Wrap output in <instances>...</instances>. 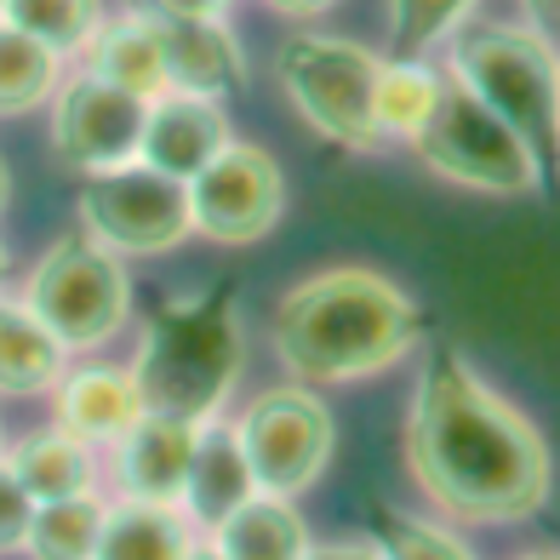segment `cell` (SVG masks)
<instances>
[{
    "instance_id": "obj_36",
    "label": "cell",
    "mask_w": 560,
    "mask_h": 560,
    "mask_svg": "<svg viewBox=\"0 0 560 560\" xmlns=\"http://www.w3.org/2000/svg\"><path fill=\"white\" fill-rule=\"evenodd\" d=\"M189 560H223V555H218V549H212V544H200V549H195V555H189Z\"/></svg>"
},
{
    "instance_id": "obj_12",
    "label": "cell",
    "mask_w": 560,
    "mask_h": 560,
    "mask_svg": "<svg viewBox=\"0 0 560 560\" xmlns=\"http://www.w3.org/2000/svg\"><path fill=\"white\" fill-rule=\"evenodd\" d=\"M229 143V120L218 97H200V92H161L149 97V120H143V166H155L177 184L207 166L218 149Z\"/></svg>"
},
{
    "instance_id": "obj_23",
    "label": "cell",
    "mask_w": 560,
    "mask_h": 560,
    "mask_svg": "<svg viewBox=\"0 0 560 560\" xmlns=\"http://www.w3.org/2000/svg\"><path fill=\"white\" fill-rule=\"evenodd\" d=\"M104 498L97 492H74V498H52L35 503L30 521V560H92L97 555V532H104Z\"/></svg>"
},
{
    "instance_id": "obj_37",
    "label": "cell",
    "mask_w": 560,
    "mask_h": 560,
    "mask_svg": "<svg viewBox=\"0 0 560 560\" xmlns=\"http://www.w3.org/2000/svg\"><path fill=\"white\" fill-rule=\"evenodd\" d=\"M0 7H7V0H0Z\"/></svg>"
},
{
    "instance_id": "obj_6",
    "label": "cell",
    "mask_w": 560,
    "mask_h": 560,
    "mask_svg": "<svg viewBox=\"0 0 560 560\" xmlns=\"http://www.w3.org/2000/svg\"><path fill=\"white\" fill-rule=\"evenodd\" d=\"M377 69L384 58L361 40H338V35H292L280 46V86H287L292 109L303 115L315 138L338 143V149H377Z\"/></svg>"
},
{
    "instance_id": "obj_3",
    "label": "cell",
    "mask_w": 560,
    "mask_h": 560,
    "mask_svg": "<svg viewBox=\"0 0 560 560\" xmlns=\"http://www.w3.org/2000/svg\"><path fill=\"white\" fill-rule=\"evenodd\" d=\"M138 384L143 412L172 423H212L223 418L241 377V315L229 292L172 298L143 320L138 361L126 366Z\"/></svg>"
},
{
    "instance_id": "obj_15",
    "label": "cell",
    "mask_w": 560,
    "mask_h": 560,
    "mask_svg": "<svg viewBox=\"0 0 560 560\" xmlns=\"http://www.w3.org/2000/svg\"><path fill=\"white\" fill-rule=\"evenodd\" d=\"M52 400H58V429H69V435L86 441V446H115L126 429L143 418L132 372H126V366H104V361L69 366L58 377Z\"/></svg>"
},
{
    "instance_id": "obj_27",
    "label": "cell",
    "mask_w": 560,
    "mask_h": 560,
    "mask_svg": "<svg viewBox=\"0 0 560 560\" xmlns=\"http://www.w3.org/2000/svg\"><path fill=\"white\" fill-rule=\"evenodd\" d=\"M377 549H384V560H475L452 526L423 521V515H384Z\"/></svg>"
},
{
    "instance_id": "obj_32",
    "label": "cell",
    "mask_w": 560,
    "mask_h": 560,
    "mask_svg": "<svg viewBox=\"0 0 560 560\" xmlns=\"http://www.w3.org/2000/svg\"><path fill=\"white\" fill-rule=\"evenodd\" d=\"M269 12H280V18H320V12H332L338 0H264Z\"/></svg>"
},
{
    "instance_id": "obj_31",
    "label": "cell",
    "mask_w": 560,
    "mask_h": 560,
    "mask_svg": "<svg viewBox=\"0 0 560 560\" xmlns=\"http://www.w3.org/2000/svg\"><path fill=\"white\" fill-rule=\"evenodd\" d=\"M303 560H384L377 544H310Z\"/></svg>"
},
{
    "instance_id": "obj_13",
    "label": "cell",
    "mask_w": 560,
    "mask_h": 560,
    "mask_svg": "<svg viewBox=\"0 0 560 560\" xmlns=\"http://www.w3.org/2000/svg\"><path fill=\"white\" fill-rule=\"evenodd\" d=\"M149 18H155V30H161V58H166V86L172 92L223 97L246 81V58H241L235 30H229L223 18H161V12H149Z\"/></svg>"
},
{
    "instance_id": "obj_24",
    "label": "cell",
    "mask_w": 560,
    "mask_h": 560,
    "mask_svg": "<svg viewBox=\"0 0 560 560\" xmlns=\"http://www.w3.org/2000/svg\"><path fill=\"white\" fill-rule=\"evenodd\" d=\"M58 92V52L0 18V115H30Z\"/></svg>"
},
{
    "instance_id": "obj_16",
    "label": "cell",
    "mask_w": 560,
    "mask_h": 560,
    "mask_svg": "<svg viewBox=\"0 0 560 560\" xmlns=\"http://www.w3.org/2000/svg\"><path fill=\"white\" fill-rule=\"evenodd\" d=\"M252 492H258V480H252V469H246L235 423L229 418L200 423L195 429V457H189V487H184V498H177L184 521L195 532H212L223 515H235Z\"/></svg>"
},
{
    "instance_id": "obj_33",
    "label": "cell",
    "mask_w": 560,
    "mask_h": 560,
    "mask_svg": "<svg viewBox=\"0 0 560 560\" xmlns=\"http://www.w3.org/2000/svg\"><path fill=\"white\" fill-rule=\"evenodd\" d=\"M7 200H12V172H7V161H0V212H7Z\"/></svg>"
},
{
    "instance_id": "obj_21",
    "label": "cell",
    "mask_w": 560,
    "mask_h": 560,
    "mask_svg": "<svg viewBox=\"0 0 560 560\" xmlns=\"http://www.w3.org/2000/svg\"><path fill=\"white\" fill-rule=\"evenodd\" d=\"M7 469L23 480V492L35 503H52V498H74V492H92V446L74 441L69 429H35L7 452Z\"/></svg>"
},
{
    "instance_id": "obj_10",
    "label": "cell",
    "mask_w": 560,
    "mask_h": 560,
    "mask_svg": "<svg viewBox=\"0 0 560 560\" xmlns=\"http://www.w3.org/2000/svg\"><path fill=\"white\" fill-rule=\"evenodd\" d=\"M189 223L218 246H252L287 212V172L269 149L229 138L218 155L189 177Z\"/></svg>"
},
{
    "instance_id": "obj_17",
    "label": "cell",
    "mask_w": 560,
    "mask_h": 560,
    "mask_svg": "<svg viewBox=\"0 0 560 560\" xmlns=\"http://www.w3.org/2000/svg\"><path fill=\"white\" fill-rule=\"evenodd\" d=\"M81 58H86V74L143 97V104L161 97V92H172L166 86V58H161V30H155V18H149L143 7L120 12V18H104L92 30V40L81 46Z\"/></svg>"
},
{
    "instance_id": "obj_11",
    "label": "cell",
    "mask_w": 560,
    "mask_h": 560,
    "mask_svg": "<svg viewBox=\"0 0 560 560\" xmlns=\"http://www.w3.org/2000/svg\"><path fill=\"white\" fill-rule=\"evenodd\" d=\"M143 120H149L143 97L97 81L86 69L74 81H58L52 92V149L81 177L132 166L143 155Z\"/></svg>"
},
{
    "instance_id": "obj_2",
    "label": "cell",
    "mask_w": 560,
    "mask_h": 560,
    "mask_svg": "<svg viewBox=\"0 0 560 560\" xmlns=\"http://www.w3.org/2000/svg\"><path fill=\"white\" fill-rule=\"evenodd\" d=\"M423 310L377 269H320L280 298L275 354L303 384H354L418 349Z\"/></svg>"
},
{
    "instance_id": "obj_8",
    "label": "cell",
    "mask_w": 560,
    "mask_h": 560,
    "mask_svg": "<svg viewBox=\"0 0 560 560\" xmlns=\"http://www.w3.org/2000/svg\"><path fill=\"white\" fill-rule=\"evenodd\" d=\"M235 441L246 452V469L269 498H298L332 464V412L326 400L303 384H280L246 400L235 418Z\"/></svg>"
},
{
    "instance_id": "obj_18",
    "label": "cell",
    "mask_w": 560,
    "mask_h": 560,
    "mask_svg": "<svg viewBox=\"0 0 560 560\" xmlns=\"http://www.w3.org/2000/svg\"><path fill=\"white\" fill-rule=\"evenodd\" d=\"M195 549H200V532L184 521L177 503L120 498L104 509V532H97L92 560H189Z\"/></svg>"
},
{
    "instance_id": "obj_4",
    "label": "cell",
    "mask_w": 560,
    "mask_h": 560,
    "mask_svg": "<svg viewBox=\"0 0 560 560\" xmlns=\"http://www.w3.org/2000/svg\"><path fill=\"white\" fill-rule=\"evenodd\" d=\"M446 81L475 92L515 132L544 184H560V52L526 23H464L446 40Z\"/></svg>"
},
{
    "instance_id": "obj_19",
    "label": "cell",
    "mask_w": 560,
    "mask_h": 560,
    "mask_svg": "<svg viewBox=\"0 0 560 560\" xmlns=\"http://www.w3.org/2000/svg\"><path fill=\"white\" fill-rule=\"evenodd\" d=\"M207 544L223 560H303L310 549V526L292 509V498H269V492H252L235 515H223Z\"/></svg>"
},
{
    "instance_id": "obj_34",
    "label": "cell",
    "mask_w": 560,
    "mask_h": 560,
    "mask_svg": "<svg viewBox=\"0 0 560 560\" xmlns=\"http://www.w3.org/2000/svg\"><path fill=\"white\" fill-rule=\"evenodd\" d=\"M7 275H12V252H7V241H0V287H7Z\"/></svg>"
},
{
    "instance_id": "obj_20",
    "label": "cell",
    "mask_w": 560,
    "mask_h": 560,
    "mask_svg": "<svg viewBox=\"0 0 560 560\" xmlns=\"http://www.w3.org/2000/svg\"><path fill=\"white\" fill-rule=\"evenodd\" d=\"M69 372V349L30 315V303L0 298V395H46Z\"/></svg>"
},
{
    "instance_id": "obj_1",
    "label": "cell",
    "mask_w": 560,
    "mask_h": 560,
    "mask_svg": "<svg viewBox=\"0 0 560 560\" xmlns=\"http://www.w3.org/2000/svg\"><path fill=\"white\" fill-rule=\"evenodd\" d=\"M406 469L446 521L464 526L532 521L555 487L549 441L452 343H441L418 372L406 412Z\"/></svg>"
},
{
    "instance_id": "obj_25",
    "label": "cell",
    "mask_w": 560,
    "mask_h": 560,
    "mask_svg": "<svg viewBox=\"0 0 560 560\" xmlns=\"http://www.w3.org/2000/svg\"><path fill=\"white\" fill-rule=\"evenodd\" d=\"M0 18L63 58V52H81L92 40V30L104 23V0H7Z\"/></svg>"
},
{
    "instance_id": "obj_22",
    "label": "cell",
    "mask_w": 560,
    "mask_h": 560,
    "mask_svg": "<svg viewBox=\"0 0 560 560\" xmlns=\"http://www.w3.org/2000/svg\"><path fill=\"white\" fill-rule=\"evenodd\" d=\"M441 92H446V74H435L423 58H384V69H377V97H372L377 138L418 143V132L441 104Z\"/></svg>"
},
{
    "instance_id": "obj_28",
    "label": "cell",
    "mask_w": 560,
    "mask_h": 560,
    "mask_svg": "<svg viewBox=\"0 0 560 560\" xmlns=\"http://www.w3.org/2000/svg\"><path fill=\"white\" fill-rule=\"evenodd\" d=\"M30 521H35V498L23 492V480L7 469V457H0V549H23Z\"/></svg>"
},
{
    "instance_id": "obj_26",
    "label": "cell",
    "mask_w": 560,
    "mask_h": 560,
    "mask_svg": "<svg viewBox=\"0 0 560 560\" xmlns=\"http://www.w3.org/2000/svg\"><path fill=\"white\" fill-rule=\"evenodd\" d=\"M480 0H389V46L395 58H423L446 46L469 23Z\"/></svg>"
},
{
    "instance_id": "obj_9",
    "label": "cell",
    "mask_w": 560,
    "mask_h": 560,
    "mask_svg": "<svg viewBox=\"0 0 560 560\" xmlns=\"http://www.w3.org/2000/svg\"><path fill=\"white\" fill-rule=\"evenodd\" d=\"M81 229L97 246H109L115 258H161L195 235L189 189L143 161L92 172L81 189Z\"/></svg>"
},
{
    "instance_id": "obj_5",
    "label": "cell",
    "mask_w": 560,
    "mask_h": 560,
    "mask_svg": "<svg viewBox=\"0 0 560 560\" xmlns=\"http://www.w3.org/2000/svg\"><path fill=\"white\" fill-rule=\"evenodd\" d=\"M23 303L69 354L104 349L132 320V275H126V264L109 246H97L86 229H74L30 269Z\"/></svg>"
},
{
    "instance_id": "obj_29",
    "label": "cell",
    "mask_w": 560,
    "mask_h": 560,
    "mask_svg": "<svg viewBox=\"0 0 560 560\" xmlns=\"http://www.w3.org/2000/svg\"><path fill=\"white\" fill-rule=\"evenodd\" d=\"M521 12H526V30L544 35L560 52V0H521Z\"/></svg>"
},
{
    "instance_id": "obj_35",
    "label": "cell",
    "mask_w": 560,
    "mask_h": 560,
    "mask_svg": "<svg viewBox=\"0 0 560 560\" xmlns=\"http://www.w3.org/2000/svg\"><path fill=\"white\" fill-rule=\"evenodd\" d=\"M515 560H560V549H532V555H515Z\"/></svg>"
},
{
    "instance_id": "obj_14",
    "label": "cell",
    "mask_w": 560,
    "mask_h": 560,
    "mask_svg": "<svg viewBox=\"0 0 560 560\" xmlns=\"http://www.w3.org/2000/svg\"><path fill=\"white\" fill-rule=\"evenodd\" d=\"M115 452V487L120 498L143 503H177L189 487V457H195V429L143 412L126 435L109 446Z\"/></svg>"
},
{
    "instance_id": "obj_30",
    "label": "cell",
    "mask_w": 560,
    "mask_h": 560,
    "mask_svg": "<svg viewBox=\"0 0 560 560\" xmlns=\"http://www.w3.org/2000/svg\"><path fill=\"white\" fill-rule=\"evenodd\" d=\"M149 12H161V18H223L229 0H149Z\"/></svg>"
},
{
    "instance_id": "obj_7",
    "label": "cell",
    "mask_w": 560,
    "mask_h": 560,
    "mask_svg": "<svg viewBox=\"0 0 560 560\" xmlns=\"http://www.w3.org/2000/svg\"><path fill=\"white\" fill-rule=\"evenodd\" d=\"M412 155L435 177H446V184H464L480 195H538L544 189V172L532 161V149L457 81H446L435 115H429V126L412 143Z\"/></svg>"
}]
</instances>
